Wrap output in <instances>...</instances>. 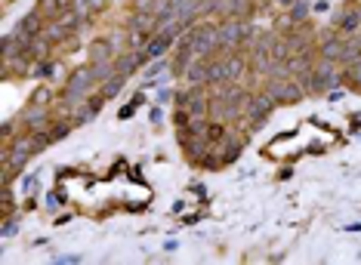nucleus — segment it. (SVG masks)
Wrapping results in <instances>:
<instances>
[{
  "label": "nucleus",
  "instance_id": "1",
  "mask_svg": "<svg viewBox=\"0 0 361 265\" xmlns=\"http://www.w3.org/2000/svg\"><path fill=\"white\" fill-rule=\"evenodd\" d=\"M93 84H96V74H93V68H78V71H74L72 78L65 80V93H62V105H65V108L78 105L80 99H87V93L93 90Z\"/></svg>",
  "mask_w": 361,
  "mask_h": 265
},
{
  "label": "nucleus",
  "instance_id": "2",
  "mask_svg": "<svg viewBox=\"0 0 361 265\" xmlns=\"http://www.w3.org/2000/svg\"><path fill=\"white\" fill-rule=\"evenodd\" d=\"M188 49L195 53V59H207L219 49V28L217 25H198V28L188 34Z\"/></svg>",
  "mask_w": 361,
  "mask_h": 265
},
{
  "label": "nucleus",
  "instance_id": "3",
  "mask_svg": "<svg viewBox=\"0 0 361 265\" xmlns=\"http://www.w3.org/2000/svg\"><path fill=\"white\" fill-rule=\"evenodd\" d=\"M275 105H278V102L269 96V93H250V99H247V105H244V117H250V124H247V127H250V130H259Z\"/></svg>",
  "mask_w": 361,
  "mask_h": 265
},
{
  "label": "nucleus",
  "instance_id": "4",
  "mask_svg": "<svg viewBox=\"0 0 361 265\" xmlns=\"http://www.w3.org/2000/svg\"><path fill=\"white\" fill-rule=\"evenodd\" d=\"M265 93H269L275 102H281V105H294V102H300V99L306 96L303 87L296 84L294 78H272L269 87H265Z\"/></svg>",
  "mask_w": 361,
  "mask_h": 265
},
{
  "label": "nucleus",
  "instance_id": "5",
  "mask_svg": "<svg viewBox=\"0 0 361 265\" xmlns=\"http://www.w3.org/2000/svg\"><path fill=\"white\" fill-rule=\"evenodd\" d=\"M217 28H219V47L223 49H235L238 43H244L250 37V25L244 19H226Z\"/></svg>",
  "mask_w": 361,
  "mask_h": 265
},
{
  "label": "nucleus",
  "instance_id": "6",
  "mask_svg": "<svg viewBox=\"0 0 361 265\" xmlns=\"http://www.w3.org/2000/svg\"><path fill=\"white\" fill-rule=\"evenodd\" d=\"M53 121H56V117H50L47 105H41V102H31L28 108L19 115V124H22L25 130H31V132H47Z\"/></svg>",
  "mask_w": 361,
  "mask_h": 265
},
{
  "label": "nucleus",
  "instance_id": "7",
  "mask_svg": "<svg viewBox=\"0 0 361 265\" xmlns=\"http://www.w3.org/2000/svg\"><path fill=\"white\" fill-rule=\"evenodd\" d=\"M315 78H318V84L325 87V93L337 90L340 84H343V65L333 59H318V65H315Z\"/></svg>",
  "mask_w": 361,
  "mask_h": 265
},
{
  "label": "nucleus",
  "instance_id": "8",
  "mask_svg": "<svg viewBox=\"0 0 361 265\" xmlns=\"http://www.w3.org/2000/svg\"><path fill=\"white\" fill-rule=\"evenodd\" d=\"M179 105L182 108H188V115L192 117H207L210 115V99H207L198 87L188 90V93H179Z\"/></svg>",
  "mask_w": 361,
  "mask_h": 265
},
{
  "label": "nucleus",
  "instance_id": "9",
  "mask_svg": "<svg viewBox=\"0 0 361 265\" xmlns=\"http://www.w3.org/2000/svg\"><path fill=\"white\" fill-rule=\"evenodd\" d=\"M99 105H102V99H80L78 105H72V121L74 124H87V121H93V117L99 115Z\"/></svg>",
  "mask_w": 361,
  "mask_h": 265
},
{
  "label": "nucleus",
  "instance_id": "10",
  "mask_svg": "<svg viewBox=\"0 0 361 265\" xmlns=\"http://www.w3.org/2000/svg\"><path fill=\"white\" fill-rule=\"evenodd\" d=\"M343 49H346V41H340V37H333V34H325L321 37V43H318V59L340 62L343 59Z\"/></svg>",
  "mask_w": 361,
  "mask_h": 265
},
{
  "label": "nucleus",
  "instance_id": "11",
  "mask_svg": "<svg viewBox=\"0 0 361 265\" xmlns=\"http://www.w3.org/2000/svg\"><path fill=\"white\" fill-rule=\"evenodd\" d=\"M241 148H244V142H241V139L226 136L223 142L217 145V157H219V163H232V161H235V157L241 154Z\"/></svg>",
  "mask_w": 361,
  "mask_h": 265
},
{
  "label": "nucleus",
  "instance_id": "12",
  "mask_svg": "<svg viewBox=\"0 0 361 265\" xmlns=\"http://www.w3.org/2000/svg\"><path fill=\"white\" fill-rule=\"evenodd\" d=\"M186 84H192V87H204V84H210V65H204V62H192V65L186 68Z\"/></svg>",
  "mask_w": 361,
  "mask_h": 265
},
{
  "label": "nucleus",
  "instance_id": "13",
  "mask_svg": "<svg viewBox=\"0 0 361 265\" xmlns=\"http://www.w3.org/2000/svg\"><path fill=\"white\" fill-rule=\"evenodd\" d=\"M170 41L173 37H167V34H151V41H149V47H145V59H161L164 53L170 49Z\"/></svg>",
  "mask_w": 361,
  "mask_h": 265
},
{
  "label": "nucleus",
  "instance_id": "14",
  "mask_svg": "<svg viewBox=\"0 0 361 265\" xmlns=\"http://www.w3.org/2000/svg\"><path fill=\"white\" fill-rule=\"evenodd\" d=\"M226 62V78L229 80H241L247 74V62L241 59V56H229V59H223Z\"/></svg>",
  "mask_w": 361,
  "mask_h": 265
},
{
  "label": "nucleus",
  "instance_id": "15",
  "mask_svg": "<svg viewBox=\"0 0 361 265\" xmlns=\"http://www.w3.org/2000/svg\"><path fill=\"white\" fill-rule=\"evenodd\" d=\"M142 62H149V59H145V49H142V53H130V56H124V59H118L115 65H118V74H124V78H127V74H130L136 65H142Z\"/></svg>",
  "mask_w": 361,
  "mask_h": 265
},
{
  "label": "nucleus",
  "instance_id": "16",
  "mask_svg": "<svg viewBox=\"0 0 361 265\" xmlns=\"http://www.w3.org/2000/svg\"><path fill=\"white\" fill-rule=\"evenodd\" d=\"M72 127H74L72 117H68V121H65V117H56V121L50 124L47 132H50V139H53V142H59V139H65L68 132H72Z\"/></svg>",
  "mask_w": 361,
  "mask_h": 265
},
{
  "label": "nucleus",
  "instance_id": "17",
  "mask_svg": "<svg viewBox=\"0 0 361 265\" xmlns=\"http://www.w3.org/2000/svg\"><path fill=\"white\" fill-rule=\"evenodd\" d=\"M361 25V12L352 6V10H346V12H340V19H337V28L340 31H355Z\"/></svg>",
  "mask_w": 361,
  "mask_h": 265
},
{
  "label": "nucleus",
  "instance_id": "18",
  "mask_svg": "<svg viewBox=\"0 0 361 265\" xmlns=\"http://www.w3.org/2000/svg\"><path fill=\"white\" fill-rule=\"evenodd\" d=\"M37 10H41L50 22H53V19H62V12H65L68 6H62L59 0H41V3H37Z\"/></svg>",
  "mask_w": 361,
  "mask_h": 265
},
{
  "label": "nucleus",
  "instance_id": "19",
  "mask_svg": "<svg viewBox=\"0 0 361 265\" xmlns=\"http://www.w3.org/2000/svg\"><path fill=\"white\" fill-rule=\"evenodd\" d=\"M124 74H111L109 80H102V99H111V96H118L120 90H124Z\"/></svg>",
  "mask_w": 361,
  "mask_h": 265
},
{
  "label": "nucleus",
  "instance_id": "20",
  "mask_svg": "<svg viewBox=\"0 0 361 265\" xmlns=\"http://www.w3.org/2000/svg\"><path fill=\"white\" fill-rule=\"evenodd\" d=\"M115 56V43L111 41H96L93 43V62H105Z\"/></svg>",
  "mask_w": 361,
  "mask_h": 265
},
{
  "label": "nucleus",
  "instance_id": "21",
  "mask_svg": "<svg viewBox=\"0 0 361 265\" xmlns=\"http://www.w3.org/2000/svg\"><path fill=\"white\" fill-rule=\"evenodd\" d=\"M93 74H96V80L102 84V80H109L111 74H118V65L111 59H105V62H93Z\"/></svg>",
  "mask_w": 361,
  "mask_h": 265
},
{
  "label": "nucleus",
  "instance_id": "22",
  "mask_svg": "<svg viewBox=\"0 0 361 265\" xmlns=\"http://www.w3.org/2000/svg\"><path fill=\"white\" fill-rule=\"evenodd\" d=\"M343 80H346L349 87H358V90H361V59L343 68Z\"/></svg>",
  "mask_w": 361,
  "mask_h": 265
},
{
  "label": "nucleus",
  "instance_id": "23",
  "mask_svg": "<svg viewBox=\"0 0 361 265\" xmlns=\"http://www.w3.org/2000/svg\"><path fill=\"white\" fill-rule=\"evenodd\" d=\"M34 102H41V105H50V102H53V93H50V87H41V90L34 93Z\"/></svg>",
  "mask_w": 361,
  "mask_h": 265
},
{
  "label": "nucleus",
  "instance_id": "24",
  "mask_svg": "<svg viewBox=\"0 0 361 265\" xmlns=\"http://www.w3.org/2000/svg\"><path fill=\"white\" fill-rule=\"evenodd\" d=\"M12 213V192H10V185H3V219Z\"/></svg>",
  "mask_w": 361,
  "mask_h": 265
},
{
  "label": "nucleus",
  "instance_id": "25",
  "mask_svg": "<svg viewBox=\"0 0 361 265\" xmlns=\"http://www.w3.org/2000/svg\"><path fill=\"white\" fill-rule=\"evenodd\" d=\"M157 0H133V6H136V12H151L155 10Z\"/></svg>",
  "mask_w": 361,
  "mask_h": 265
},
{
  "label": "nucleus",
  "instance_id": "26",
  "mask_svg": "<svg viewBox=\"0 0 361 265\" xmlns=\"http://www.w3.org/2000/svg\"><path fill=\"white\" fill-rule=\"evenodd\" d=\"M207 139H210V142H217V139H226V127H219V124H210V132H207Z\"/></svg>",
  "mask_w": 361,
  "mask_h": 265
},
{
  "label": "nucleus",
  "instance_id": "27",
  "mask_svg": "<svg viewBox=\"0 0 361 265\" xmlns=\"http://www.w3.org/2000/svg\"><path fill=\"white\" fill-rule=\"evenodd\" d=\"M164 68H167V62H161V59H155V62H151V68H149V71H145V78H155V74H161V71H164Z\"/></svg>",
  "mask_w": 361,
  "mask_h": 265
},
{
  "label": "nucleus",
  "instance_id": "28",
  "mask_svg": "<svg viewBox=\"0 0 361 265\" xmlns=\"http://www.w3.org/2000/svg\"><path fill=\"white\" fill-rule=\"evenodd\" d=\"M16 231H19V225L12 222L10 216H6V222H3V238H12V235H16Z\"/></svg>",
  "mask_w": 361,
  "mask_h": 265
},
{
  "label": "nucleus",
  "instance_id": "29",
  "mask_svg": "<svg viewBox=\"0 0 361 265\" xmlns=\"http://www.w3.org/2000/svg\"><path fill=\"white\" fill-rule=\"evenodd\" d=\"M105 3H109V0H90V6H93V10H102Z\"/></svg>",
  "mask_w": 361,
  "mask_h": 265
},
{
  "label": "nucleus",
  "instance_id": "30",
  "mask_svg": "<svg viewBox=\"0 0 361 265\" xmlns=\"http://www.w3.org/2000/svg\"><path fill=\"white\" fill-rule=\"evenodd\" d=\"M259 3H265V0H259Z\"/></svg>",
  "mask_w": 361,
  "mask_h": 265
}]
</instances>
